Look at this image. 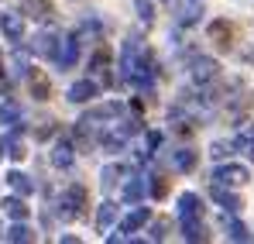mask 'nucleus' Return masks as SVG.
<instances>
[{
    "label": "nucleus",
    "instance_id": "3",
    "mask_svg": "<svg viewBox=\"0 0 254 244\" xmlns=\"http://www.w3.org/2000/svg\"><path fill=\"white\" fill-rule=\"evenodd\" d=\"M137 127H141L137 121H127V124H121V127H114V131H107V134L100 138L103 152H124V145H127V134H134Z\"/></svg>",
    "mask_w": 254,
    "mask_h": 244
},
{
    "label": "nucleus",
    "instance_id": "1",
    "mask_svg": "<svg viewBox=\"0 0 254 244\" xmlns=\"http://www.w3.org/2000/svg\"><path fill=\"white\" fill-rule=\"evenodd\" d=\"M83 206H86V189L79 182L65 186V193L59 196V217H62V220H76V217L83 213Z\"/></svg>",
    "mask_w": 254,
    "mask_h": 244
},
{
    "label": "nucleus",
    "instance_id": "15",
    "mask_svg": "<svg viewBox=\"0 0 254 244\" xmlns=\"http://www.w3.org/2000/svg\"><path fill=\"white\" fill-rule=\"evenodd\" d=\"M179 217L186 220V217H203V200L196 196V193H182L179 196Z\"/></svg>",
    "mask_w": 254,
    "mask_h": 244
},
{
    "label": "nucleus",
    "instance_id": "5",
    "mask_svg": "<svg viewBox=\"0 0 254 244\" xmlns=\"http://www.w3.org/2000/svg\"><path fill=\"white\" fill-rule=\"evenodd\" d=\"M76 59H79V35H65V38H62V45H59L55 66H62V69H72V66H76Z\"/></svg>",
    "mask_w": 254,
    "mask_h": 244
},
{
    "label": "nucleus",
    "instance_id": "34",
    "mask_svg": "<svg viewBox=\"0 0 254 244\" xmlns=\"http://www.w3.org/2000/svg\"><path fill=\"white\" fill-rule=\"evenodd\" d=\"M230 148H234V145H223V141H216V145L210 148V155H216V159H223V155H230Z\"/></svg>",
    "mask_w": 254,
    "mask_h": 244
},
{
    "label": "nucleus",
    "instance_id": "18",
    "mask_svg": "<svg viewBox=\"0 0 254 244\" xmlns=\"http://www.w3.org/2000/svg\"><path fill=\"white\" fill-rule=\"evenodd\" d=\"M7 186H10L14 193H21V196H31V193H35V182H31L24 172H7Z\"/></svg>",
    "mask_w": 254,
    "mask_h": 244
},
{
    "label": "nucleus",
    "instance_id": "26",
    "mask_svg": "<svg viewBox=\"0 0 254 244\" xmlns=\"http://www.w3.org/2000/svg\"><path fill=\"white\" fill-rule=\"evenodd\" d=\"M234 148H244V152L254 159V124H248V127H244V131L234 138Z\"/></svg>",
    "mask_w": 254,
    "mask_h": 244
},
{
    "label": "nucleus",
    "instance_id": "19",
    "mask_svg": "<svg viewBox=\"0 0 254 244\" xmlns=\"http://www.w3.org/2000/svg\"><path fill=\"white\" fill-rule=\"evenodd\" d=\"M72 159H76V155H72V145H69V141H59V145L52 148V165L69 168V165H72Z\"/></svg>",
    "mask_w": 254,
    "mask_h": 244
},
{
    "label": "nucleus",
    "instance_id": "32",
    "mask_svg": "<svg viewBox=\"0 0 254 244\" xmlns=\"http://www.w3.org/2000/svg\"><path fill=\"white\" fill-rule=\"evenodd\" d=\"M196 14H203V10H199L196 3H189V7L179 14V24H192V21H196Z\"/></svg>",
    "mask_w": 254,
    "mask_h": 244
},
{
    "label": "nucleus",
    "instance_id": "8",
    "mask_svg": "<svg viewBox=\"0 0 254 244\" xmlns=\"http://www.w3.org/2000/svg\"><path fill=\"white\" fill-rule=\"evenodd\" d=\"M0 31L7 41H21L24 38V17L21 14H0Z\"/></svg>",
    "mask_w": 254,
    "mask_h": 244
},
{
    "label": "nucleus",
    "instance_id": "25",
    "mask_svg": "<svg viewBox=\"0 0 254 244\" xmlns=\"http://www.w3.org/2000/svg\"><path fill=\"white\" fill-rule=\"evenodd\" d=\"M227 238H230V241H251L254 234L251 231H248V227H244V224H241V220H227Z\"/></svg>",
    "mask_w": 254,
    "mask_h": 244
},
{
    "label": "nucleus",
    "instance_id": "4",
    "mask_svg": "<svg viewBox=\"0 0 254 244\" xmlns=\"http://www.w3.org/2000/svg\"><path fill=\"white\" fill-rule=\"evenodd\" d=\"M220 80V66H216V59H192V82L196 86H210V82Z\"/></svg>",
    "mask_w": 254,
    "mask_h": 244
},
{
    "label": "nucleus",
    "instance_id": "21",
    "mask_svg": "<svg viewBox=\"0 0 254 244\" xmlns=\"http://www.w3.org/2000/svg\"><path fill=\"white\" fill-rule=\"evenodd\" d=\"M7 241H14V244H28V241H35V231L31 227H24V220H17L14 227H7V234H3Z\"/></svg>",
    "mask_w": 254,
    "mask_h": 244
},
{
    "label": "nucleus",
    "instance_id": "35",
    "mask_svg": "<svg viewBox=\"0 0 254 244\" xmlns=\"http://www.w3.org/2000/svg\"><path fill=\"white\" fill-rule=\"evenodd\" d=\"M0 76H3V55H0Z\"/></svg>",
    "mask_w": 254,
    "mask_h": 244
},
{
    "label": "nucleus",
    "instance_id": "30",
    "mask_svg": "<svg viewBox=\"0 0 254 244\" xmlns=\"http://www.w3.org/2000/svg\"><path fill=\"white\" fill-rule=\"evenodd\" d=\"M169 220H165V217H162V220H155V224H151V241H165V238H169Z\"/></svg>",
    "mask_w": 254,
    "mask_h": 244
},
{
    "label": "nucleus",
    "instance_id": "10",
    "mask_svg": "<svg viewBox=\"0 0 254 244\" xmlns=\"http://www.w3.org/2000/svg\"><path fill=\"white\" fill-rule=\"evenodd\" d=\"M96 89H100V86H96L93 80H79V82H72V86H69V93H65V96H69V103H89V100L96 96Z\"/></svg>",
    "mask_w": 254,
    "mask_h": 244
},
{
    "label": "nucleus",
    "instance_id": "2",
    "mask_svg": "<svg viewBox=\"0 0 254 244\" xmlns=\"http://www.w3.org/2000/svg\"><path fill=\"white\" fill-rule=\"evenodd\" d=\"M248 179H251V172H248V165H237V162L216 165V172H213V182H223V186H230V189H237V186H244Z\"/></svg>",
    "mask_w": 254,
    "mask_h": 244
},
{
    "label": "nucleus",
    "instance_id": "17",
    "mask_svg": "<svg viewBox=\"0 0 254 244\" xmlns=\"http://www.w3.org/2000/svg\"><path fill=\"white\" fill-rule=\"evenodd\" d=\"M21 3H24V14H31L35 21H48L52 10H55L52 0H21Z\"/></svg>",
    "mask_w": 254,
    "mask_h": 244
},
{
    "label": "nucleus",
    "instance_id": "29",
    "mask_svg": "<svg viewBox=\"0 0 254 244\" xmlns=\"http://www.w3.org/2000/svg\"><path fill=\"white\" fill-rule=\"evenodd\" d=\"M151 196L155 200H165L169 196V179L165 175H151Z\"/></svg>",
    "mask_w": 254,
    "mask_h": 244
},
{
    "label": "nucleus",
    "instance_id": "22",
    "mask_svg": "<svg viewBox=\"0 0 254 244\" xmlns=\"http://www.w3.org/2000/svg\"><path fill=\"white\" fill-rule=\"evenodd\" d=\"M182 234H186V241H206V231H203L199 217H186L182 220Z\"/></svg>",
    "mask_w": 254,
    "mask_h": 244
},
{
    "label": "nucleus",
    "instance_id": "24",
    "mask_svg": "<svg viewBox=\"0 0 254 244\" xmlns=\"http://www.w3.org/2000/svg\"><path fill=\"white\" fill-rule=\"evenodd\" d=\"M0 124L21 127V107L17 103H0Z\"/></svg>",
    "mask_w": 254,
    "mask_h": 244
},
{
    "label": "nucleus",
    "instance_id": "33",
    "mask_svg": "<svg viewBox=\"0 0 254 244\" xmlns=\"http://www.w3.org/2000/svg\"><path fill=\"white\" fill-rule=\"evenodd\" d=\"M10 66H14V69H10L14 76H24V69H28V59H24V55H14V62H10Z\"/></svg>",
    "mask_w": 254,
    "mask_h": 244
},
{
    "label": "nucleus",
    "instance_id": "14",
    "mask_svg": "<svg viewBox=\"0 0 254 244\" xmlns=\"http://www.w3.org/2000/svg\"><path fill=\"white\" fill-rule=\"evenodd\" d=\"M0 206H3V213H7L10 220H28V213H31V206L24 203V196H21V193H17V196H7Z\"/></svg>",
    "mask_w": 254,
    "mask_h": 244
},
{
    "label": "nucleus",
    "instance_id": "28",
    "mask_svg": "<svg viewBox=\"0 0 254 244\" xmlns=\"http://www.w3.org/2000/svg\"><path fill=\"white\" fill-rule=\"evenodd\" d=\"M121 175H124V168H121V165H107V168L100 172V186H103V189H110Z\"/></svg>",
    "mask_w": 254,
    "mask_h": 244
},
{
    "label": "nucleus",
    "instance_id": "9",
    "mask_svg": "<svg viewBox=\"0 0 254 244\" xmlns=\"http://www.w3.org/2000/svg\"><path fill=\"white\" fill-rule=\"evenodd\" d=\"M103 121H117V103H100V107H93V110H86L83 121L86 127H93V124H103Z\"/></svg>",
    "mask_w": 254,
    "mask_h": 244
},
{
    "label": "nucleus",
    "instance_id": "6",
    "mask_svg": "<svg viewBox=\"0 0 254 244\" xmlns=\"http://www.w3.org/2000/svg\"><path fill=\"white\" fill-rule=\"evenodd\" d=\"M17 131H21V127H14V131H7V134L0 138V152H3L7 159H14V162H21V159L28 155V148H24V141H21Z\"/></svg>",
    "mask_w": 254,
    "mask_h": 244
},
{
    "label": "nucleus",
    "instance_id": "13",
    "mask_svg": "<svg viewBox=\"0 0 254 244\" xmlns=\"http://www.w3.org/2000/svg\"><path fill=\"white\" fill-rule=\"evenodd\" d=\"M59 45H62V38H59L55 31H42V35L35 38V52H38V55H48V59L55 62V55H59Z\"/></svg>",
    "mask_w": 254,
    "mask_h": 244
},
{
    "label": "nucleus",
    "instance_id": "12",
    "mask_svg": "<svg viewBox=\"0 0 254 244\" xmlns=\"http://www.w3.org/2000/svg\"><path fill=\"white\" fill-rule=\"evenodd\" d=\"M28 89H31V96H35V100H48V96H52L48 76H45L42 69H31V73H28Z\"/></svg>",
    "mask_w": 254,
    "mask_h": 244
},
{
    "label": "nucleus",
    "instance_id": "27",
    "mask_svg": "<svg viewBox=\"0 0 254 244\" xmlns=\"http://www.w3.org/2000/svg\"><path fill=\"white\" fill-rule=\"evenodd\" d=\"M124 200H127V203H137V200H144V179H127Z\"/></svg>",
    "mask_w": 254,
    "mask_h": 244
},
{
    "label": "nucleus",
    "instance_id": "31",
    "mask_svg": "<svg viewBox=\"0 0 254 244\" xmlns=\"http://www.w3.org/2000/svg\"><path fill=\"white\" fill-rule=\"evenodd\" d=\"M137 14H141L144 24H151V21H155V3H151V0H137Z\"/></svg>",
    "mask_w": 254,
    "mask_h": 244
},
{
    "label": "nucleus",
    "instance_id": "20",
    "mask_svg": "<svg viewBox=\"0 0 254 244\" xmlns=\"http://www.w3.org/2000/svg\"><path fill=\"white\" fill-rule=\"evenodd\" d=\"M114 220H117V206L110 203V200H107V203H100V210H96V227H100V231H110V227H114Z\"/></svg>",
    "mask_w": 254,
    "mask_h": 244
},
{
    "label": "nucleus",
    "instance_id": "7",
    "mask_svg": "<svg viewBox=\"0 0 254 244\" xmlns=\"http://www.w3.org/2000/svg\"><path fill=\"white\" fill-rule=\"evenodd\" d=\"M148 220H151V210H148V206H137V210H130L124 220L117 224V231H121V234H134V231H141Z\"/></svg>",
    "mask_w": 254,
    "mask_h": 244
},
{
    "label": "nucleus",
    "instance_id": "11",
    "mask_svg": "<svg viewBox=\"0 0 254 244\" xmlns=\"http://www.w3.org/2000/svg\"><path fill=\"white\" fill-rule=\"evenodd\" d=\"M213 200L223 206V210H230V213H241V196H234L230 193V186H223V182H213Z\"/></svg>",
    "mask_w": 254,
    "mask_h": 244
},
{
    "label": "nucleus",
    "instance_id": "23",
    "mask_svg": "<svg viewBox=\"0 0 254 244\" xmlns=\"http://www.w3.org/2000/svg\"><path fill=\"white\" fill-rule=\"evenodd\" d=\"M175 168L179 172H192L196 168V162H199V152H189V148H182V152H175Z\"/></svg>",
    "mask_w": 254,
    "mask_h": 244
},
{
    "label": "nucleus",
    "instance_id": "16",
    "mask_svg": "<svg viewBox=\"0 0 254 244\" xmlns=\"http://www.w3.org/2000/svg\"><path fill=\"white\" fill-rule=\"evenodd\" d=\"M206 35H210V41H216L220 48H230V38H234V28H230L227 21H213L210 28H206Z\"/></svg>",
    "mask_w": 254,
    "mask_h": 244
}]
</instances>
